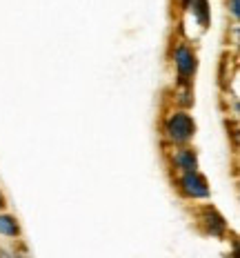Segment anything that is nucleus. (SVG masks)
<instances>
[{"instance_id":"obj_7","label":"nucleus","mask_w":240,"mask_h":258,"mask_svg":"<svg viewBox=\"0 0 240 258\" xmlns=\"http://www.w3.org/2000/svg\"><path fill=\"white\" fill-rule=\"evenodd\" d=\"M0 238L9 240V243H18L23 240V225L16 214H12L9 209L0 212Z\"/></svg>"},{"instance_id":"obj_8","label":"nucleus","mask_w":240,"mask_h":258,"mask_svg":"<svg viewBox=\"0 0 240 258\" xmlns=\"http://www.w3.org/2000/svg\"><path fill=\"white\" fill-rule=\"evenodd\" d=\"M194 87H174V100L172 107H178V109H191L194 105Z\"/></svg>"},{"instance_id":"obj_6","label":"nucleus","mask_w":240,"mask_h":258,"mask_svg":"<svg viewBox=\"0 0 240 258\" xmlns=\"http://www.w3.org/2000/svg\"><path fill=\"white\" fill-rule=\"evenodd\" d=\"M178 9L183 14H189L194 18V23L200 27V31L209 29V25H211L209 0H178Z\"/></svg>"},{"instance_id":"obj_2","label":"nucleus","mask_w":240,"mask_h":258,"mask_svg":"<svg viewBox=\"0 0 240 258\" xmlns=\"http://www.w3.org/2000/svg\"><path fill=\"white\" fill-rule=\"evenodd\" d=\"M169 60L174 67L176 87H194L196 76H198V51L191 42L176 40L169 49Z\"/></svg>"},{"instance_id":"obj_11","label":"nucleus","mask_w":240,"mask_h":258,"mask_svg":"<svg viewBox=\"0 0 240 258\" xmlns=\"http://www.w3.org/2000/svg\"><path fill=\"white\" fill-rule=\"evenodd\" d=\"M5 209H9V201H7V196H5V191L0 189V212H5Z\"/></svg>"},{"instance_id":"obj_1","label":"nucleus","mask_w":240,"mask_h":258,"mask_svg":"<svg viewBox=\"0 0 240 258\" xmlns=\"http://www.w3.org/2000/svg\"><path fill=\"white\" fill-rule=\"evenodd\" d=\"M198 134V125L191 111L167 107L160 116V138L165 147H180V145H194Z\"/></svg>"},{"instance_id":"obj_3","label":"nucleus","mask_w":240,"mask_h":258,"mask_svg":"<svg viewBox=\"0 0 240 258\" xmlns=\"http://www.w3.org/2000/svg\"><path fill=\"white\" fill-rule=\"evenodd\" d=\"M172 185L176 194L185 203H207L211 198V185L209 178L198 169L189 174H176L172 176Z\"/></svg>"},{"instance_id":"obj_4","label":"nucleus","mask_w":240,"mask_h":258,"mask_svg":"<svg viewBox=\"0 0 240 258\" xmlns=\"http://www.w3.org/2000/svg\"><path fill=\"white\" fill-rule=\"evenodd\" d=\"M167 152V167L176 174H189L200 169V154L194 145H180V147H165Z\"/></svg>"},{"instance_id":"obj_9","label":"nucleus","mask_w":240,"mask_h":258,"mask_svg":"<svg viewBox=\"0 0 240 258\" xmlns=\"http://www.w3.org/2000/svg\"><path fill=\"white\" fill-rule=\"evenodd\" d=\"M0 258H31L27 254L25 247H20V240L18 243H12L9 247H0Z\"/></svg>"},{"instance_id":"obj_5","label":"nucleus","mask_w":240,"mask_h":258,"mask_svg":"<svg viewBox=\"0 0 240 258\" xmlns=\"http://www.w3.org/2000/svg\"><path fill=\"white\" fill-rule=\"evenodd\" d=\"M196 225L200 227V232L211 238H222L229 232V225L225 216L211 205H202L200 212L196 214Z\"/></svg>"},{"instance_id":"obj_10","label":"nucleus","mask_w":240,"mask_h":258,"mask_svg":"<svg viewBox=\"0 0 240 258\" xmlns=\"http://www.w3.org/2000/svg\"><path fill=\"white\" fill-rule=\"evenodd\" d=\"M225 12L231 18V23L240 20V0H225Z\"/></svg>"}]
</instances>
